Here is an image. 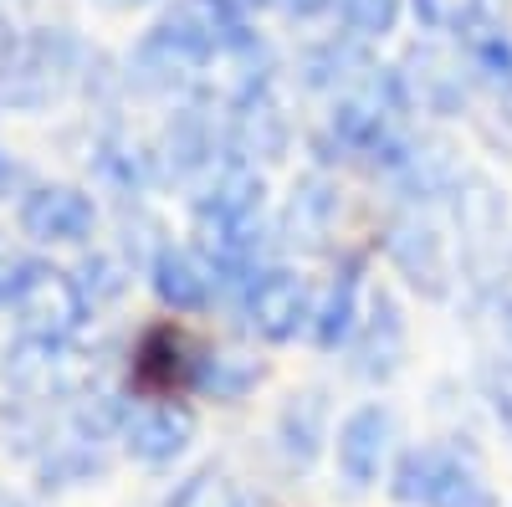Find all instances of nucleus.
<instances>
[{
  "label": "nucleus",
  "instance_id": "nucleus-1",
  "mask_svg": "<svg viewBox=\"0 0 512 507\" xmlns=\"http://www.w3.org/2000/svg\"><path fill=\"white\" fill-rule=\"evenodd\" d=\"M400 502L410 507H497V492L487 487L482 467L472 456L451 446H415L400 456L395 487Z\"/></svg>",
  "mask_w": 512,
  "mask_h": 507
},
{
  "label": "nucleus",
  "instance_id": "nucleus-2",
  "mask_svg": "<svg viewBox=\"0 0 512 507\" xmlns=\"http://www.w3.org/2000/svg\"><path fill=\"white\" fill-rule=\"evenodd\" d=\"M246 21L236 11V0H180L154 31L149 47L175 57V62H205L216 52L246 47Z\"/></svg>",
  "mask_w": 512,
  "mask_h": 507
},
{
  "label": "nucleus",
  "instance_id": "nucleus-3",
  "mask_svg": "<svg viewBox=\"0 0 512 507\" xmlns=\"http://www.w3.org/2000/svg\"><path fill=\"white\" fill-rule=\"evenodd\" d=\"M195 210H200V226L210 231V241L221 246V257L236 262L241 246H246V231L256 221V210H262V175H251L246 164H231L226 175L216 180V190H210Z\"/></svg>",
  "mask_w": 512,
  "mask_h": 507
},
{
  "label": "nucleus",
  "instance_id": "nucleus-4",
  "mask_svg": "<svg viewBox=\"0 0 512 507\" xmlns=\"http://www.w3.org/2000/svg\"><path fill=\"white\" fill-rule=\"evenodd\" d=\"M384 251H390L395 272L425 292V298H446L451 292V267H446V241L431 221L420 216H395L390 231H384Z\"/></svg>",
  "mask_w": 512,
  "mask_h": 507
},
{
  "label": "nucleus",
  "instance_id": "nucleus-5",
  "mask_svg": "<svg viewBox=\"0 0 512 507\" xmlns=\"http://www.w3.org/2000/svg\"><path fill=\"white\" fill-rule=\"evenodd\" d=\"M246 318H251V328L262 338L287 344V338H297V328H308V318H313L308 282L297 272H287V267H267L246 287Z\"/></svg>",
  "mask_w": 512,
  "mask_h": 507
},
{
  "label": "nucleus",
  "instance_id": "nucleus-6",
  "mask_svg": "<svg viewBox=\"0 0 512 507\" xmlns=\"http://www.w3.org/2000/svg\"><path fill=\"white\" fill-rule=\"evenodd\" d=\"M390 441H395V410L390 405H359L344 426H338V472H344V482L354 492H364L379 467H384V456H390Z\"/></svg>",
  "mask_w": 512,
  "mask_h": 507
},
{
  "label": "nucleus",
  "instance_id": "nucleus-7",
  "mask_svg": "<svg viewBox=\"0 0 512 507\" xmlns=\"http://www.w3.org/2000/svg\"><path fill=\"white\" fill-rule=\"evenodd\" d=\"M405 364V318L395 308V298L369 303V318L354 328V374L364 379H390Z\"/></svg>",
  "mask_w": 512,
  "mask_h": 507
},
{
  "label": "nucleus",
  "instance_id": "nucleus-8",
  "mask_svg": "<svg viewBox=\"0 0 512 507\" xmlns=\"http://www.w3.org/2000/svg\"><path fill=\"white\" fill-rule=\"evenodd\" d=\"M128 451H134L139 461H149V467H159V461H175L190 441H195V415L175 400H154L144 405L134 420H128Z\"/></svg>",
  "mask_w": 512,
  "mask_h": 507
},
{
  "label": "nucleus",
  "instance_id": "nucleus-9",
  "mask_svg": "<svg viewBox=\"0 0 512 507\" xmlns=\"http://www.w3.org/2000/svg\"><path fill=\"white\" fill-rule=\"evenodd\" d=\"M154 292H159V303H169L175 313H195V308L210 303V292H216V267L200 262L185 246H164L159 262H154Z\"/></svg>",
  "mask_w": 512,
  "mask_h": 507
},
{
  "label": "nucleus",
  "instance_id": "nucleus-10",
  "mask_svg": "<svg viewBox=\"0 0 512 507\" xmlns=\"http://www.w3.org/2000/svg\"><path fill=\"white\" fill-rule=\"evenodd\" d=\"M277 441H282V456L292 467H313L323 441H328V400L323 390H303L292 395L277 415Z\"/></svg>",
  "mask_w": 512,
  "mask_h": 507
},
{
  "label": "nucleus",
  "instance_id": "nucleus-11",
  "mask_svg": "<svg viewBox=\"0 0 512 507\" xmlns=\"http://www.w3.org/2000/svg\"><path fill=\"white\" fill-rule=\"evenodd\" d=\"M21 313H26V323H31L36 333L57 338V333L77 328L82 298H77V287H72L62 272H31V277L21 282Z\"/></svg>",
  "mask_w": 512,
  "mask_h": 507
},
{
  "label": "nucleus",
  "instance_id": "nucleus-12",
  "mask_svg": "<svg viewBox=\"0 0 512 507\" xmlns=\"http://www.w3.org/2000/svg\"><path fill=\"white\" fill-rule=\"evenodd\" d=\"M21 221L31 236H47V241H77L93 231V205L88 195L77 190H36L21 210Z\"/></svg>",
  "mask_w": 512,
  "mask_h": 507
},
{
  "label": "nucleus",
  "instance_id": "nucleus-13",
  "mask_svg": "<svg viewBox=\"0 0 512 507\" xmlns=\"http://www.w3.org/2000/svg\"><path fill=\"white\" fill-rule=\"evenodd\" d=\"M236 144H241V154H251V159H256V154H262V159H277L282 144H287V123H282V113L272 108V98H267L262 88L241 98Z\"/></svg>",
  "mask_w": 512,
  "mask_h": 507
},
{
  "label": "nucleus",
  "instance_id": "nucleus-14",
  "mask_svg": "<svg viewBox=\"0 0 512 507\" xmlns=\"http://www.w3.org/2000/svg\"><path fill=\"white\" fill-rule=\"evenodd\" d=\"M354 298H359V262H349L344 272H338V282L328 287L323 308L313 313V338H318L323 349H338L344 338H354V328H359Z\"/></svg>",
  "mask_w": 512,
  "mask_h": 507
},
{
  "label": "nucleus",
  "instance_id": "nucleus-15",
  "mask_svg": "<svg viewBox=\"0 0 512 507\" xmlns=\"http://www.w3.org/2000/svg\"><path fill=\"white\" fill-rule=\"evenodd\" d=\"M164 507H246V492L226 467H200L195 477H185L175 487V497Z\"/></svg>",
  "mask_w": 512,
  "mask_h": 507
},
{
  "label": "nucleus",
  "instance_id": "nucleus-16",
  "mask_svg": "<svg viewBox=\"0 0 512 507\" xmlns=\"http://www.w3.org/2000/svg\"><path fill=\"white\" fill-rule=\"evenodd\" d=\"M256 379H262L256 364H241V359H226V354H205V359H195L190 385L205 390V395H216V400H241Z\"/></svg>",
  "mask_w": 512,
  "mask_h": 507
},
{
  "label": "nucleus",
  "instance_id": "nucleus-17",
  "mask_svg": "<svg viewBox=\"0 0 512 507\" xmlns=\"http://www.w3.org/2000/svg\"><path fill=\"white\" fill-rule=\"evenodd\" d=\"M466 57H472V72L477 77L512 88V36L502 26H477L472 41H466Z\"/></svg>",
  "mask_w": 512,
  "mask_h": 507
},
{
  "label": "nucleus",
  "instance_id": "nucleus-18",
  "mask_svg": "<svg viewBox=\"0 0 512 507\" xmlns=\"http://www.w3.org/2000/svg\"><path fill=\"white\" fill-rule=\"evenodd\" d=\"M338 16L354 36H390L400 21V0H338Z\"/></svg>",
  "mask_w": 512,
  "mask_h": 507
},
{
  "label": "nucleus",
  "instance_id": "nucleus-19",
  "mask_svg": "<svg viewBox=\"0 0 512 507\" xmlns=\"http://www.w3.org/2000/svg\"><path fill=\"white\" fill-rule=\"evenodd\" d=\"M410 6L420 26H431V31H472L487 0H410Z\"/></svg>",
  "mask_w": 512,
  "mask_h": 507
},
{
  "label": "nucleus",
  "instance_id": "nucleus-20",
  "mask_svg": "<svg viewBox=\"0 0 512 507\" xmlns=\"http://www.w3.org/2000/svg\"><path fill=\"white\" fill-rule=\"evenodd\" d=\"M487 390H492V410H497V420L512 431V364H492L487 369Z\"/></svg>",
  "mask_w": 512,
  "mask_h": 507
},
{
  "label": "nucleus",
  "instance_id": "nucleus-21",
  "mask_svg": "<svg viewBox=\"0 0 512 507\" xmlns=\"http://www.w3.org/2000/svg\"><path fill=\"white\" fill-rule=\"evenodd\" d=\"M282 11H292V16H318L323 6H333V0H277Z\"/></svg>",
  "mask_w": 512,
  "mask_h": 507
},
{
  "label": "nucleus",
  "instance_id": "nucleus-22",
  "mask_svg": "<svg viewBox=\"0 0 512 507\" xmlns=\"http://www.w3.org/2000/svg\"><path fill=\"white\" fill-rule=\"evenodd\" d=\"M502 118H507V123H512V88H507V93H502Z\"/></svg>",
  "mask_w": 512,
  "mask_h": 507
},
{
  "label": "nucleus",
  "instance_id": "nucleus-23",
  "mask_svg": "<svg viewBox=\"0 0 512 507\" xmlns=\"http://www.w3.org/2000/svg\"><path fill=\"white\" fill-rule=\"evenodd\" d=\"M103 6H139V0H103Z\"/></svg>",
  "mask_w": 512,
  "mask_h": 507
},
{
  "label": "nucleus",
  "instance_id": "nucleus-24",
  "mask_svg": "<svg viewBox=\"0 0 512 507\" xmlns=\"http://www.w3.org/2000/svg\"><path fill=\"white\" fill-rule=\"evenodd\" d=\"M502 323H507V333H512V303H507V318H502Z\"/></svg>",
  "mask_w": 512,
  "mask_h": 507
},
{
  "label": "nucleus",
  "instance_id": "nucleus-25",
  "mask_svg": "<svg viewBox=\"0 0 512 507\" xmlns=\"http://www.w3.org/2000/svg\"><path fill=\"white\" fill-rule=\"evenodd\" d=\"M0 47H6V26H0Z\"/></svg>",
  "mask_w": 512,
  "mask_h": 507
}]
</instances>
